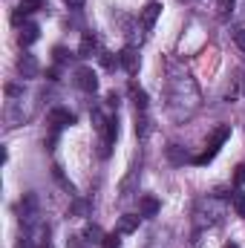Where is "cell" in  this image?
<instances>
[{
	"label": "cell",
	"mask_w": 245,
	"mask_h": 248,
	"mask_svg": "<svg viewBox=\"0 0 245 248\" xmlns=\"http://www.w3.org/2000/svg\"><path fill=\"white\" fill-rule=\"evenodd\" d=\"M17 69L23 72V78H35V75H38V61H35L32 55H23V58L17 61Z\"/></svg>",
	"instance_id": "obj_10"
},
{
	"label": "cell",
	"mask_w": 245,
	"mask_h": 248,
	"mask_svg": "<svg viewBox=\"0 0 245 248\" xmlns=\"http://www.w3.org/2000/svg\"><path fill=\"white\" fill-rule=\"evenodd\" d=\"M101 248H122V234H119V231H116V234H104Z\"/></svg>",
	"instance_id": "obj_16"
},
{
	"label": "cell",
	"mask_w": 245,
	"mask_h": 248,
	"mask_svg": "<svg viewBox=\"0 0 245 248\" xmlns=\"http://www.w3.org/2000/svg\"><path fill=\"white\" fill-rule=\"evenodd\" d=\"M130 95H133V104H136L138 110H144V107H147V93H144V90H136V84L130 87Z\"/></svg>",
	"instance_id": "obj_14"
},
{
	"label": "cell",
	"mask_w": 245,
	"mask_h": 248,
	"mask_svg": "<svg viewBox=\"0 0 245 248\" xmlns=\"http://www.w3.org/2000/svg\"><path fill=\"white\" fill-rule=\"evenodd\" d=\"M231 35H234V44H237V46L245 52V29H234Z\"/></svg>",
	"instance_id": "obj_18"
},
{
	"label": "cell",
	"mask_w": 245,
	"mask_h": 248,
	"mask_svg": "<svg viewBox=\"0 0 245 248\" xmlns=\"http://www.w3.org/2000/svg\"><path fill=\"white\" fill-rule=\"evenodd\" d=\"M95 46H98V44H95V38H92V35H84V38H81V44H78V55H81V58H90V55L95 52Z\"/></svg>",
	"instance_id": "obj_12"
},
{
	"label": "cell",
	"mask_w": 245,
	"mask_h": 248,
	"mask_svg": "<svg viewBox=\"0 0 245 248\" xmlns=\"http://www.w3.org/2000/svg\"><path fill=\"white\" fill-rule=\"evenodd\" d=\"M228 9H234V0H219V12H222V15H225V12H228Z\"/></svg>",
	"instance_id": "obj_20"
},
{
	"label": "cell",
	"mask_w": 245,
	"mask_h": 248,
	"mask_svg": "<svg viewBox=\"0 0 245 248\" xmlns=\"http://www.w3.org/2000/svg\"><path fill=\"white\" fill-rule=\"evenodd\" d=\"M69 248H84V243H81V237H69Z\"/></svg>",
	"instance_id": "obj_21"
},
{
	"label": "cell",
	"mask_w": 245,
	"mask_h": 248,
	"mask_svg": "<svg viewBox=\"0 0 245 248\" xmlns=\"http://www.w3.org/2000/svg\"><path fill=\"white\" fill-rule=\"evenodd\" d=\"M38 9H44V0H20V3H17V9H15V15H12V23H20L23 17L35 15Z\"/></svg>",
	"instance_id": "obj_3"
},
{
	"label": "cell",
	"mask_w": 245,
	"mask_h": 248,
	"mask_svg": "<svg viewBox=\"0 0 245 248\" xmlns=\"http://www.w3.org/2000/svg\"><path fill=\"white\" fill-rule=\"evenodd\" d=\"M234 182H237V185H245V165H240V168H237V173H234Z\"/></svg>",
	"instance_id": "obj_19"
},
{
	"label": "cell",
	"mask_w": 245,
	"mask_h": 248,
	"mask_svg": "<svg viewBox=\"0 0 245 248\" xmlns=\"http://www.w3.org/2000/svg\"><path fill=\"white\" fill-rule=\"evenodd\" d=\"M159 214V199L156 196H141L138 202V217H156Z\"/></svg>",
	"instance_id": "obj_8"
},
{
	"label": "cell",
	"mask_w": 245,
	"mask_h": 248,
	"mask_svg": "<svg viewBox=\"0 0 245 248\" xmlns=\"http://www.w3.org/2000/svg\"><path fill=\"white\" fill-rule=\"evenodd\" d=\"M41 38V26L38 23H23V29H20V46H32L35 41Z\"/></svg>",
	"instance_id": "obj_6"
},
{
	"label": "cell",
	"mask_w": 245,
	"mask_h": 248,
	"mask_svg": "<svg viewBox=\"0 0 245 248\" xmlns=\"http://www.w3.org/2000/svg\"><path fill=\"white\" fill-rule=\"evenodd\" d=\"M84 240H87V243H104V234H101L98 225H87V228H84Z\"/></svg>",
	"instance_id": "obj_13"
},
{
	"label": "cell",
	"mask_w": 245,
	"mask_h": 248,
	"mask_svg": "<svg viewBox=\"0 0 245 248\" xmlns=\"http://www.w3.org/2000/svg\"><path fill=\"white\" fill-rule=\"evenodd\" d=\"M63 3H66L69 9H81V6H84V0H63Z\"/></svg>",
	"instance_id": "obj_22"
},
{
	"label": "cell",
	"mask_w": 245,
	"mask_h": 248,
	"mask_svg": "<svg viewBox=\"0 0 245 248\" xmlns=\"http://www.w3.org/2000/svg\"><path fill=\"white\" fill-rule=\"evenodd\" d=\"M49 124L55 127V130H61V127H69V124H75V116L69 113V110H63V107H55V110H49Z\"/></svg>",
	"instance_id": "obj_4"
},
{
	"label": "cell",
	"mask_w": 245,
	"mask_h": 248,
	"mask_svg": "<svg viewBox=\"0 0 245 248\" xmlns=\"http://www.w3.org/2000/svg\"><path fill=\"white\" fill-rule=\"evenodd\" d=\"M168 153H170V162H176V165H184V162H187V153H182V150H179L176 144H173V147H170Z\"/></svg>",
	"instance_id": "obj_17"
},
{
	"label": "cell",
	"mask_w": 245,
	"mask_h": 248,
	"mask_svg": "<svg viewBox=\"0 0 245 248\" xmlns=\"http://www.w3.org/2000/svg\"><path fill=\"white\" fill-rule=\"evenodd\" d=\"M138 219H141V217L127 214V217H122V219H119V228H116V231H119V234H133V231L138 228Z\"/></svg>",
	"instance_id": "obj_11"
},
{
	"label": "cell",
	"mask_w": 245,
	"mask_h": 248,
	"mask_svg": "<svg viewBox=\"0 0 245 248\" xmlns=\"http://www.w3.org/2000/svg\"><path fill=\"white\" fill-rule=\"evenodd\" d=\"M159 15H162V3H147V6L141 9V26H144V29L150 32V29L156 26Z\"/></svg>",
	"instance_id": "obj_5"
},
{
	"label": "cell",
	"mask_w": 245,
	"mask_h": 248,
	"mask_svg": "<svg viewBox=\"0 0 245 248\" xmlns=\"http://www.w3.org/2000/svg\"><path fill=\"white\" fill-rule=\"evenodd\" d=\"M231 205H234V211H237L240 217H245V193L243 190H237V193L231 196Z\"/></svg>",
	"instance_id": "obj_15"
},
{
	"label": "cell",
	"mask_w": 245,
	"mask_h": 248,
	"mask_svg": "<svg viewBox=\"0 0 245 248\" xmlns=\"http://www.w3.org/2000/svg\"><path fill=\"white\" fill-rule=\"evenodd\" d=\"M228 139H231V127H228V124L216 127V130L211 133L208 150H205V153H199V156H193L190 162H193V165H208V162H214V159H216V153H219V147H222V144H225Z\"/></svg>",
	"instance_id": "obj_1"
},
{
	"label": "cell",
	"mask_w": 245,
	"mask_h": 248,
	"mask_svg": "<svg viewBox=\"0 0 245 248\" xmlns=\"http://www.w3.org/2000/svg\"><path fill=\"white\" fill-rule=\"evenodd\" d=\"M119 61H122V66L127 69V72H130V75H136V69H138V52H136L133 46H127V49H122Z\"/></svg>",
	"instance_id": "obj_7"
},
{
	"label": "cell",
	"mask_w": 245,
	"mask_h": 248,
	"mask_svg": "<svg viewBox=\"0 0 245 248\" xmlns=\"http://www.w3.org/2000/svg\"><path fill=\"white\" fill-rule=\"evenodd\" d=\"M116 139H119V122H116V119H110V122H107V127H104V150H101L104 156L110 153V144H113Z\"/></svg>",
	"instance_id": "obj_9"
},
{
	"label": "cell",
	"mask_w": 245,
	"mask_h": 248,
	"mask_svg": "<svg viewBox=\"0 0 245 248\" xmlns=\"http://www.w3.org/2000/svg\"><path fill=\"white\" fill-rule=\"evenodd\" d=\"M75 87L84 90V93H95V90H98V75H95L90 66H81V69L75 72Z\"/></svg>",
	"instance_id": "obj_2"
},
{
	"label": "cell",
	"mask_w": 245,
	"mask_h": 248,
	"mask_svg": "<svg viewBox=\"0 0 245 248\" xmlns=\"http://www.w3.org/2000/svg\"><path fill=\"white\" fill-rule=\"evenodd\" d=\"M228 248H237V246H228Z\"/></svg>",
	"instance_id": "obj_23"
}]
</instances>
